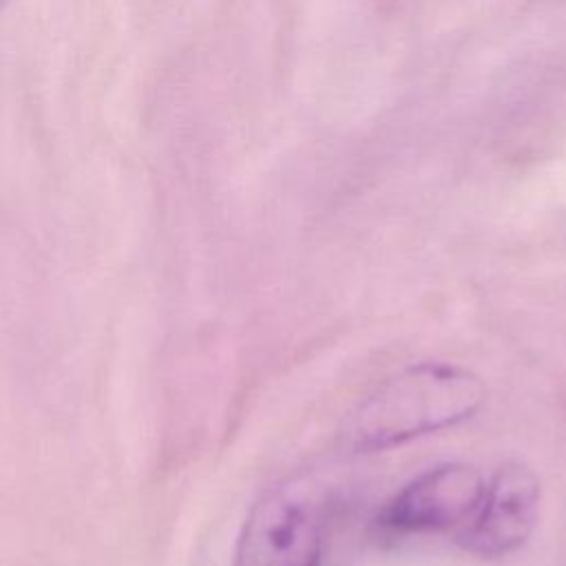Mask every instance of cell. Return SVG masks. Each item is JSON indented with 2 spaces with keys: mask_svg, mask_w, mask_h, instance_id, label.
<instances>
[{
  "mask_svg": "<svg viewBox=\"0 0 566 566\" xmlns=\"http://www.w3.org/2000/svg\"><path fill=\"white\" fill-rule=\"evenodd\" d=\"M482 473L464 462H442L407 482L376 515V526L391 535L460 533L484 495Z\"/></svg>",
  "mask_w": 566,
  "mask_h": 566,
  "instance_id": "7a4b0ae2",
  "label": "cell"
},
{
  "mask_svg": "<svg viewBox=\"0 0 566 566\" xmlns=\"http://www.w3.org/2000/svg\"><path fill=\"white\" fill-rule=\"evenodd\" d=\"M484 400L486 387L471 369L442 360L413 363L358 405L345 442L360 453L394 449L469 420Z\"/></svg>",
  "mask_w": 566,
  "mask_h": 566,
  "instance_id": "6da1fadb",
  "label": "cell"
},
{
  "mask_svg": "<svg viewBox=\"0 0 566 566\" xmlns=\"http://www.w3.org/2000/svg\"><path fill=\"white\" fill-rule=\"evenodd\" d=\"M2 2H4V0H0V4H2Z\"/></svg>",
  "mask_w": 566,
  "mask_h": 566,
  "instance_id": "5b68a950",
  "label": "cell"
},
{
  "mask_svg": "<svg viewBox=\"0 0 566 566\" xmlns=\"http://www.w3.org/2000/svg\"><path fill=\"white\" fill-rule=\"evenodd\" d=\"M323 533L314 511L276 489L261 495L239 533L234 566H321Z\"/></svg>",
  "mask_w": 566,
  "mask_h": 566,
  "instance_id": "3957f363",
  "label": "cell"
},
{
  "mask_svg": "<svg viewBox=\"0 0 566 566\" xmlns=\"http://www.w3.org/2000/svg\"><path fill=\"white\" fill-rule=\"evenodd\" d=\"M539 480L522 462L502 464L484 486L471 522L455 533L458 544L480 557H502L526 544L539 513Z\"/></svg>",
  "mask_w": 566,
  "mask_h": 566,
  "instance_id": "277c9868",
  "label": "cell"
}]
</instances>
